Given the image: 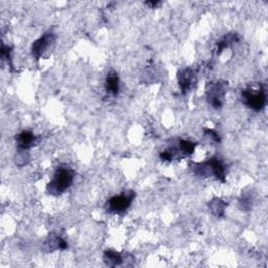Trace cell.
<instances>
[{
    "instance_id": "1",
    "label": "cell",
    "mask_w": 268,
    "mask_h": 268,
    "mask_svg": "<svg viewBox=\"0 0 268 268\" xmlns=\"http://www.w3.org/2000/svg\"><path fill=\"white\" fill-rule=\"evenodd\" d=\"M75 172L68 167H60L53 174L52 180L47 185V192L50 195H61L73 185Z\"/></svg>"
},
{
    "instance_id": "14",
    "label": "cell",
    "mask_w": 268,
    "mask_h": 268,
    "mask_svg": "<svg viewBox=\"0 0 268 268\" xmlns=\"http://www.w3.org/2000/svg\"><path fill=\"white\" fill-rule=\"evenodd\" d=\"M148 6H150V7H152V8H154L155 6H157V5H159V3L158 2H155V3H146Z\"/></svg>"
},
{
    "instance_id": "6",
    "label": "cell",
    "mask_w": 268,
    "mask_h": 268,
    "mask_svg": "<svg viewBox=\"0 0 268 268\" xmlns=\"http://www.w3.org/2000/svg\"><path fill=\"white\" fill-rule=\"evenodd\" d=\"M56 40V35L53 34L51 31L46 32L42 37H40L38 40H36L32 45V53L33 57H35L36 60H39L43 52L49 47V45Z\"/></svg>"
},
{
    "instance_id": "9",
    "label": "cell",
    "mask_w": 268,
    "mask_h": 268,
    "mask_svg": "<svg viewBox=\"0 0 268 268\" xmlns=\"http://www.w3.org/2000/svg\"><path fill=\"white\" fill-rule=\"evenodd\" d=\"M105 88L108 95L117 96L120 92V79L117 74L109 73L105 81Z\"/></svg>"
},
{
    "instance_id": "7",
    "label": "cell",
    "mask_w": 268,
    "mask_h": 268,
    "mask_svg": "<svg viewBox=\"0 0 268 268\" xmlns=\"http://www.w3.org/2000/svg\"><path fill=\"white\" fill-rule=\"evenodd\" d=\"M178 81H180L182 93L187 94L196 83V76L194 70L190 68L182 70L181 73L178 74Z\"/></svg>"
},
{
    "instance_id": "11",
    "label": "cell",
    "mask_w": 268,
    "mask_h": 268,
    "mask_svg": "<svg viewBox=\"0 0 268 268\" xmlns=\"http://www.w3.org/2000/svg\"><path fill=\"white\" fill-rule=\"evenodd\" d=\"M226 205L227 204L223 200L218 199V198L213 199L210 202V204H209V206H210L211 211L213 212L214 215H216L218 217H223V215H224V210H225Z\"/></svg>"
},
{
    "instance_id": "13",
    "label": "cell",
    "mask_w": 268,
    "mask_h": 268,
    "mask_svg": "<svg viewBox=\"0 0 268 268\" xmlns=\"http://www.w3.org/2000/svg\"><path fill=\"white\" fill-rule=\"evenodd\" d=\"M204 132H205V134H206V135L211 136V137H212L214 140H216V141H220V138H219L218 134H217L215 131L210 130V129H205V130H204Z\"/></svg>"
},
{
    "instance_id": "10",
    "label": "cell",
    "mask_w": 268,
    "mask_h": 268,
    "mask_svg": "<svg viewBox=\"0 0 268 268\" xmlns=\"http://www.w3.org/2000/svg\"><path fill=\"white\" fill-rule=\"evenodd\" d=\"M104 261L108 266L114 267L122 264L123 257L121 256V254L115 251H112V249H107L104 253Z\"/></svg>"
},
{
    "instance_id": "4",
    "label": "cell",
    "mask_w": 268,
    "mask_h": 268,
    "mask_svg": "<svg viewBox=\"0 0 268 268\" xmlns=\"http://www.w3.org/2000/svg\"><path fill=\"white\" fill-rule=\"evenodd\" d=\"M134 197L135 193L133 191L124 192L121 195L113 196V197L107 201L105 209L107 210V212L112 214H122L129 209Z\"/></svg>"
},
{
    "instance_id": "12",
    "label": "cell",
    "mask_w": 268,
    "mask_h": 268,
    "mask_svg": "<svg viewBox=\"0 0 268 268\" xmlns=\"http://www.w3.org/2000/svg\"><path fill=\"white\" fill-rule=\"evenodd\" d=\"M196 147V142L191 141V140H185L181 139L180 140V145H178V148H180L181 152L184 155H191L194 153Z\"/></svg>"
},
{
    "instance_id": "2",
    "label": "cell",
    "mask_w": 268,
    "mask_h": 268,
    "mask_svg": "<svg viewBox=\"0 0 268 268\" xmlns=\"http://www.w3.org/2000/svg\"><path fill=\"white\" fill-rule=\"evenodd\" d=\"M195 173L201 176L214 175L218 181L225 183V166L217 157H213L205 163L198 164L195 168Z\"/></svg>"
},
{
    "instance_id": "5",
    "label": "cell",
    "mask_w": 268,
    "mask_h": 268,
    "mask_svg": "<svg viewBox=\"0 0 268 268\" xmlns=\"http://www.w3.org/2000/svg\"><path fill=\"white\" fill-rule=\"evenodd\" d=\"M226 83L222 81L212 82L209 83L206 88V97L209 103L214 107V108H221L223 105L224 96L226 93Z\"/></svg>"
},
{
    "instance_id": "8",
    "label": "cell",
    "mask_w": 268,
    "mask_h": 268,
    "mask_svg": "<svg viewBox=\"0 0 268 268\" xmlns=\"http://www.w3.org/2000/svg\"><path fill=\"white\" fill-rule=\"evenodd\" d=\"M36 140H37V137L34 135V133L32 131L24 130V131H22L18 134L16 137L17 148L19 149L20 151H26L35 145Z\"/></svg>"
},
{
    "instance_id": "3",
    "label": "cell",
    "mask_w": 268,
    "mask_h": 268,
    "mask_svg": "<svg viewBox=\"0 0 268 268\" xmlns=\"http://www.w3.org/2000/svg\"><path fill=\"white\" fill-rule=\"evenodd\" d=\"M242 102L254 111H261L266 105V93L260 86L259 89L247 88L242 92Z\"/></svg>"
}]
</instances>
